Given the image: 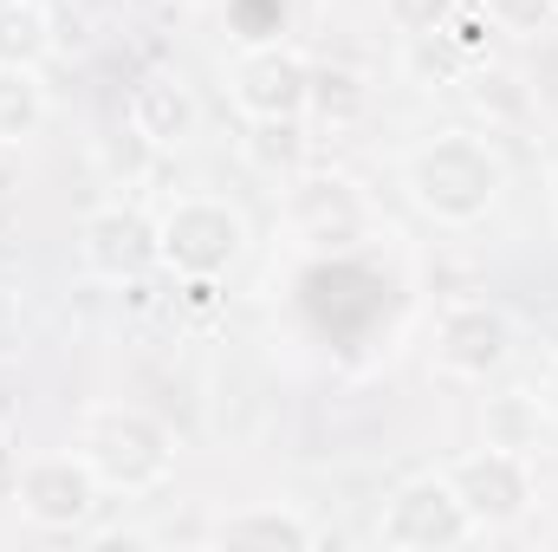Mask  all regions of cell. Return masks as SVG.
<instances>
[{"label": "cell", "instance_id": "obj_2", "mask_svg": "<svg viewBox=\"0 0 558 552\" xmlns=\"http://www.w3.org/2000/svg\"><path fill=\"white\" fill-rule=\"evenodd\" d=\"M234 540H254V533H267V540H305V527L299 520H241V527H228Z\"/></svg>", "mask_w": 558, "mask_h": 552}, {"label": "cell", "instance_id": "obj_1", "mask_svg": "<svg viewBox=\"0 0 558 552\" xmlns=\"http://www.w3.org/2000/svg\"><path fill=\"white\" fill-rule=\"evenodd\" d=\"M46 481H52V468H33V475H26V514H39V520H78V514H85V481H78V468L59 461V488H46Z\"/></svg>", "mask_w": 558, "mask_h": 552}]
</instances>
